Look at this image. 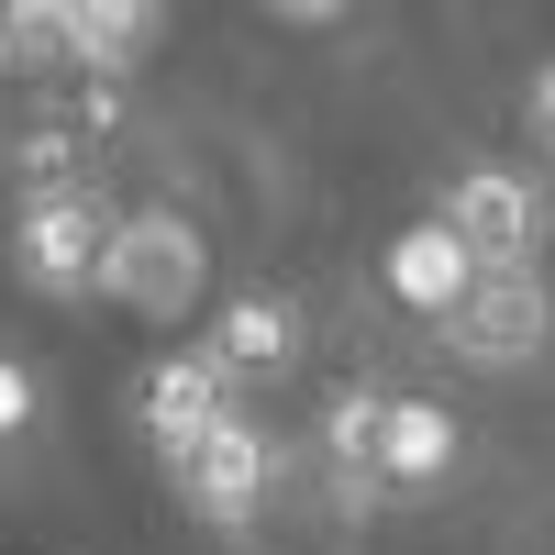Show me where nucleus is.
<instances>
[{
	"mask_svg": "<svg viewBox=\"0 0 555 555\" xmlns=\"http://www.w3.org/2000/svg\"><path fill=\"white\" fill-rule=\"evenodd\" d=\"M56 34H67V67H112V78H122V67L156 44V12H145V0H67Z\"/></svg>",
	"mask_w": 555,
	"mask_h": 555,
	"instance_id": "nucleus-11",
	"label": "nucleus"
},
{
	"mask_svg": "<svg viewBox=\"0 0 555 555\" xmlns=\"http://www.w3.org/2000/svg\"><path fill=\"white\" fill-rule=\"evenodd\" d=\"M544 334H555V300H544L533 267H478V289L444 311V345L467 366H533Z\"/></svg>",
	"mask_w": 555,
	"mask_h": 555,
	"instance_id": "nucleus-3",
	"label": "nucleus"
},
{
	"mask_svg": "<svg viewBox=\"0 0 555 555\" xmlns=\"http://www.w3.org/2000/svg\"><path fill=\"white\" fill-rule=\"evenodd\" d=\"M201 278H211V245H201L190 211H122V222H112V267H101V289H112L122 311L178 322V311L201 300Z\"/></svg>",
	"mask_w": 555,
	"mask_h": 555,
	"instance_id": "nucleus-1",
	"label": "nucleus"
},
{
	"mask_svg": "<svg viewBox=\"0 0 555 555\" xmlns=\"http://www.w3.org/2000/svg\"><path fill=\"white\" fill-rule=\"evenodd\" d=\"M522 122H533V145L555 156V67H533V89H522Z\"/></svg>",
	"mask_w": 555,
	"mask_h": 555,
	"instance_id": "nucleus-13",
	"label": "nucleus"
},
{
	"mask_svg": "<svg viewBox=\"0 0 555 555\" xmlns=\"http://www.w3.org/2000/svg\"><path fill=\"white\" fill-rule=\"evenodd\" d=\"M23 423H34V366L0 356V434H23Z\"/></svg>",
	"mask_w": 555,
	"mask_h": 555,
	"instance_id": "nucleus-12",
	"label": "nucleus"
},
{
	"mask_svg": "<svg viewBox=\"0 0 555 555\" xmlns=\"http://www.w3.org/2000/svg\"><path fill=\"white\" fill-rule=\"evenodd\" d=\"M12 267H23V289H44V300H89V289H101V267H112V211L89 201V190H44V201H23V222H12Z\"/></svg>",
	"mask_w": 555,
	"mask_h": 555,
	"instance_id": "nucleus-2",
	"label": "nucleus"
},
{
	"mask_svg": "<svg viewBox=\"0 0 555 555\" xmlns=\"http://www.w3.org/2000/svg\"><path fill=\"white\" fill-rule=\"evenodd\" d=\"M234 423V366H222L211 345H190V356H167L156 378H145V434H156V455L178 467L201 434H222Z\"/></svg>",
	"mask_w": 555,
	"mask_h": 555,
	"instance_id": "nucleus-6",
	"label": "nucleus"
},
{
	"mask_svg": "<svg viewBox=\"0 0 555 555\" xmlns=\"http://www.w3.org/2000/svg\"><path fill=\"white\" fill-rule=\"evenodd\" d=\"M378 423H389V400L378 389H345L334 411H322V455H334V489H345V512H366L389 478H378Z\"/></svg>",
	"mask_w": 555,
	"mask_h": 555,
	"instance_id": "nucleus-10",
	"label": "nucleus"
},
{
	"mask_svg": "<svg viewBox=\"0 0 555 555\" xmlns=\"http://www.w3.org/2000/svg\"><path fill=\"white\" fill-rule=\"evenodd\" d=\"M167 478H178V500H190L201 522H245L256 500H267V478H278V444H267L245 411H234V423H222V434H201Z\"/></svg>",
	"mask_w": 555,
	"mask_h": 555,
	"instance_id": "nucleus-5",
	"label": "nucleus"
},
{
	"mask_svg": "<svg viewBox=\"0 0 555 555\" xmlns=\"http://www.w3.org/2000/svg\"><path fill=\"white\" fill-rule=\"evenodd\" d=\"M211 356L234 366V378H267V366H289V356H300V311L278 300V289L222 300V322H211Z\"/></svg>",
	"mask_w": 555,
	"mask_h": 555,
	"instance_id": "nucleus-8",
	"label": "nucleus"
},
{
	"mask_svg": "<svg viewBox=\"0 0 555 555\" xmlns=\"http://www.w3.org/2000/svg\"><path fill=\"white\" fill-rule=\"evenodd\" d=\"M444 234L455 245H467L478 267H522L533 256V222H544V201H533V178L522 167H467V178H455V190H444Z\"/></svg>",
	"mask_w": 555,
	"mask_h": 555,
	"instance_id": "nucleus-4",
	"label": "nucleus"
},
{
	"mask_svg": "<svg viewBox=\"0 0 555 555\" xmlns=\"http://www.w3.org/2000/svg\"><path fill=\"white\" fill-rule=\"evenodd\" d=\"M467 289H478V256L455 245L444 222H411V234L389 245V300H411L423 322H444V311L467 300Z\"/></svg>",
	"mask_w": 555,
	"mask_h": 555,
	"instance_id": "nucleus-7",
	"label": "nucleus"
},
{
	"mask_svg": "<svg viewBox=\"0 0 555 555\" xmlns=\"http://www.w3.org/2000/svg\"><path fill=\"white\" fill-rule=\"evenodd\" d=\"M455 467V411L444 400H389V423H378V478L389 489H434Z\"/></svg>",
	"mask_w": 555,
	"mask_h": 555,
	"instance_id": "nucleus-9",
	"label": "nucleus"
}]
</instances>
